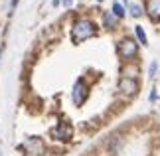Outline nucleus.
<instances>
[{
	"label": "nucleus",
	"instance_id": "1",
	"mask_svg": "<svg viewBox=\"0 0 160 156\" xmlns=\"http://www.w3.org/2000/svg\"><path fill=\"white\" fill-rule=\"evenodd\" d=\"M93 36H97L95 22L87 20V18H79V20L73 22V26H71V42L73 43H81L85 40L93 38Z\"/></svg>",
	"mask_w": 160,
	"mask_h": 156
},
{
	"label": "nucleus",
	"instance_id": "2",
	"mask_svg": "<svg viewBox=\"0 0 160 156\" xmlns=\"http://www.w3.org/2000/svg\"><path fill=\"white\" fill-rule=\"evenodd\" d=\"M18 150H22L28 156H42L46 152V142L42 140L40 136H28V138L18 146Z\"/></svg>",
	"mask_w": 160,
	"mask_h": 156
},
{
	"label": "nucleus",
	"instance_id": "3",
	"mask_svg": "<svg viewBox=\"0 0 160 156\" xmlns=\"http://www.w3.org/2000/svg\"><path fill=\"white\" fill-rule=\"evenodd\" d=\"M117 52H119L122 61H132L134 58H137V53H138V42L134 38H122L119 42Z\"/></svg>",
	"mask_w": 160,
	"mask_h": 156
},
{
	"label": "nucleus",
	"instance_id": "4",
	"mask_svg": "<svg viewBox=\"0 0 160 156\" xmlns=\"http://www.w3.org/2000/svg\"><path fill=\"white\" fill-rule=\"evenodd\" d=\"M87 95H89V87H87V83H85V79H77L75 85H73V89H71L73 103H75L77 107H81V105L87 101Z\"/></svg>",
	"mask_w": 160,
	"mask_h": 156
},
{
	"label": "nucleus",
	"instance_id": "5",
	"mask_svg": "<svg viewBox=\"0 0 160 156\" xmlns=\"http://www.w3.org/2000/svg\"><path fill=\"white\" fill-rule=\"evenodd\" d=\"M119 91L127 97H132L138 93V81L131 79V77H121L119 79Z\"/></svg>",
	"mask_w": 160,
	"mask_h": 156
},
{
	"label": "nucleus",
	"instance_id": "6",
	"mask_svg": "<svg viewBox=\"0 0 160 156\" xmlns=\"http://www.w3.org/2000/svg\"><path fill=\"white\" fill-rule=\"evenodd\" d=\"M71 134H73V128H71V124H67V123H59L58 127L52 130V136L58 138V140H71Z\"/></svg>",
	"mask_w": 160,
	"mask_h": 156
},
{
	"label": "nucleus",
	"instance_id": "7",
	"mask_svg": "<svg viewBox=\"0 0 160 156\" xmlns=\"http://www.w3.org/2000/svg\"><path fill=\"white\" fill-rule=\"evenodd\" d=\"M146 16L152 22H160V0H146Z\"/></svg>",
	"mask_w": 160,
	"mask_h": 156
},
{
	"label": "nucleus",
	"instance_id": "8",
	"mask_svg": "<svg viewBox=\"0 0 160 156\" xmlns=\"http://www.w3.org/2000/svg\"><path fill=\"white\" fill-rule=\"evenodd\" d=\"M103 24H105L107 30H113L115 24H117V18L111 14V12H105V14H103Z\"/></svg>",
	"mask_w": 160,
	"mask_h": 156
},
{
	"label": "nucleus",
	"instance_id": "9",
	"mask_svg": "<svg viewBox=\"0 0 160 156\" xmlns=\"http://www.w3.org/2000/svg\"><path fill=\"white\" fill-rule=\"evenodd\" d=\"M134 34H137L138 43H142V46H146V43H148V38H146V34H144L142 26H134Z\"/></svg>",
	"mask_w": 160,
	"mask_h": 156
},
{
	"label": "nucleus",
	"instance_id": "10",
	"mask_svg": "<svg viewBox=\"0 0 160 156\" xmlns=\"http://www.w3.org/2000/svg\"><path fill=\"white\" fill-rule=\"evenodd\" d=\"M111 14H113V16L117 18V20H121V18H125L127 12H125V8H122V6H121L119 2H115V4H113V12H111Z\"/></svg>",
	"mask_w": 160,
	"mask_h": 156
},
{
	"label": "nucleus",
	"instance_id": "11",
	"mask_svg": "<svg viewBox=\"0 0 160 156\" xmlns=\"http://www.w3.org/2000/svg\"><path fill=\"white\" fill-rule=\"evenodd\" d=\"M137 75H138V67L128 65V67H125V69H122V77H131V79H134Z\"/></svg>",
	"mask_w": 160,
	"mask_h": 156
},
{
	"label": "nucleus",
	"instance_id": "12",
	"mask_svg": "<svg viewBox=\"0 0 160 156\" xmlns=\"http://www.w3.org/2000/svg\"><path fill=\"white\" fill-rule=\"evenodd\" d=\"M140 14H142V8H140L138 4H131V16H134V18H138Z\"/></svg>",
	"mask_w": 160,
	"mask_h": 156
},
{
	"label": "nucleus",
	"instance_id": "13",
	"mask_svg": "<svg viewBox=\"0 0 160 156\" xmlns=\"http://www.w3.org/2000/svg\"><path fill=\"white\" fill-rule=\"evenodd\" d=\"M156 69H158V61H152L150 67H148V75L150 77H156Z\"/></svg>",
	"mask_w": 160,
	"mask_h": 156
},
{
	"label": "nucleus",
	"instance_id": "14",
	"mask_svg": "<svg viewBox=\"0 0 160 156\" xmlns=\"http://www.w3.org/2000/svg\"><path fill=\"white\" fill-rule=\"evenodd\" d=\"M148 99H150V101H156V89H152V93H150Z\"/></svg>",
	"mask_w": 160,
	"mask_h": 156
},
{
	"label": "nucleus",
	"instance_id": "15",
	"mask_svg": "<svg viewBox=\"0 0 160 156\" xmlns=\"http://www.w3.org/2000/svg\"><path fill=\"white\" fill-rule=\"evenodd\" d=\"M73 2H71V0H63V6H65V8H69V6H71Z\"/></svg>",
	"mask_w": 160,
	"mask_h": 156
},
{
	"label": "nucleus",
	"instance_id": "16",
	"mask_svg": "<svg viewBox=\"0 0 160 156\" xmlns=\"http://www.w3.org/2000/svg\"><path fill=\"white\" fill-rule=\"evenodd\" d=\"M18 2H20V0H12V8H16V6H18Z\"/></svg>",
	"mask_w": 160,
	"mask_h": 156
},
{
	"label": "nucleus",
	"instance_id": "17",
	"mask_svg": "<svg viewBox=\"0 0 160 156\" xmlns=\"http://www.w3.org/2000/svg\"><path fill=\"white\" fill-rule=\"evenodd\" d=\"M97 2H103V0H97Z\"/></svg>",
	"mask_w": 160,
	"mask_h": 156
}]
</instances>
